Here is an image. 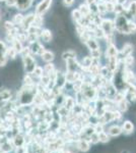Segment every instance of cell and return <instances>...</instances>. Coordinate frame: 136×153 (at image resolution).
<instances>
[{
	"label": "cell",
	"instance_id": "8d00e7d4",
	"mask_svg": "<svg viewBox=\"0 0 136 153\" xmlns=\"http://www.w3.org/2000/svg\"><path fill=\"white\" fill-rule=\"evenodd\" d=\"M33 85H35V84L33 78H32V75H28L26 74V76L24 79V86H33Z\"/></svg>",
	"mask_w": 136,
	"mask_h": 153
},
{
	"label": "cell",
	"instance_id": "4fadbf2b",
	"mask_svg": "<svg viewBox=\"0 0 136 153\" xmlns=\"http://www.w3.org/2000/svg\"><path fill=\"white\" fill-rule=\"evenodd\" d=\"M122 133V127H120L118 125H114L108 129V135L111 136V137H117V136L121 135Z\"/></svg>",
	"mask_w": 136,
	"mask_h": 153
},
{
	"label": "cell",
	"instance_id": "2e32d148",
	"mask_svg": "<svg viewBox=\"0 0 136 153\" xmlns=\"http://www.w3.org/2000/svg\"><path fill=\"white\" fill-rule=\"evenodd\" d=\"M40 57L42 58V60H43V61H45V62L49 63V62H52V61L55 59V55H54V53L52 52V51L45 50L40 55Z\"/></svg>",
	"mask_w": 136,
	"mask_h": 153
},
{
	"label": "cell",
	"instance_id": "cb8c5ba5",
	"mask_svg": "<svg viewBox=\"0 0 136 153\" xmlns=\"http://www.w3.org/2000/svg\"><path fill=\"white\" fill-rule=\"evenodd\" d=\"M78 10L81 13L82 16H88L90 14V6L87 5L86 3L80 4V6L78 7Z\"/></svg>",
	"mask_w": 136,
	"mask_h": 153
},
{
	"label": "cell",
	"instance_id": "9c48e42d",
	"mask_svg": "<svg viewBox=\"0 0 136 153\" xmlns=\"http://www.w3.org/2000/svg\"><path fill=\"white\" fill-rule=\"evenodd\" d=\"M34 0H15V8L18 10L24 11L31 8Z\"/></svg>",
	"mask_w": 136,
	"mask_h": 153
},
{
	"label": "cell",
	"instance_id": "44dd1931",
	"mask_svg": "<svg viewBox=\"0 0 136 153\" xmlns=\"http://www.w3.org/2000/svg\"><path fill=\"white\" fill-rule=\"evenodd\" d=\"M128 14L133 19H136V0H133V1H130L129 6H128L127 10H126Z\"/></svg>",
	"mask_w": 136,
	"mask_h": 153
},
{
	"label": "cell",
	"instance_id": "4316f807",
	"mask_svg": "<svg viewBox=\"0 0 136 153\" xmlns=\"http://www.w3.org/2000/svg\"><path fill=\"white\" fill-rule=\"evenodd\" d=\"M24 14H21V13H16V14H14V16H13V19H12V23H13L14 25H15L16 27H19L21 25V23H23V21H24Z\"/></svg>",
	"mask_w": 136,
	"mask_h": 153
},
{
	"label": "cell",
	"instance_id": "ac0fdd59",
	"mask_svg": "<svg viewBox=\"0 0 136 153\" xmlns=\"http://www.w3.org/2000/svg\"><path fill=\"white\" fill-rule=\"evenodd\" d=\"M77 148L80 150V151H82V152L88 151V150H90V142L87 141V140H85V139L78 140V142H77Z\"/></svg>",
	"mask_w": 136,
	"mask_h": 153
},
{
	"label": "cell",
	"instance_id": "30bf717a",
	"mask_svg": "<svg viewBox=\"0 0 136 153\" xmlns=\"http://www.w3.org/2000/svg\"><path fill=\"white\" fill-rule=\"evenodd\" d=\"M65 61H66V70H67V71H77L78 68H80V65L76 60V57L67 59Z\"/></svg>",
	"mask_w": 136,
	"mask_h": 153
},
{
	"label": "cell",
	"instance_id": "6da1fadb",
	"mask_svg": "<svg viewBox=\"0 0 136 153\" xmlns=\"http://www.w3.org/2000/svg\"><path fill=\"white\" fill-rule=\"evenodd\" d=\"M37 87L33 86H24V88L18 92L16 97L17 104L19 106H29L35 102L37 96Z\"/></svg>",
	"mask_w": 136,
	"mask_h": 153
},
{
	"label": "cell",
	"instance_id": "e0dca14e",
	"mask_svg": "<svg viewBox=\"0 0 136 153\" xmlns=\"http://www.w3.org/2000/svg\"><path fill=\"white\" fill-rule=\"evenodd\" d=\"M132 52H133V45L132 44L125 43L124 45H123V48L119 51V54H122L123 57H125V56L132 54ZM119 54H118V55H119Z\"/></svg>",
	"mask_w": 136,
	"mask_h": 153
},
{
	"label": "cell",
	"instance_id": "9a60e30c",
	"mask_svg": "<svg viewBox=\"0 0 136 153\" xmlns=\"http://www.w3.org/2000/svg\"><path fill=\"white\" fill-rule=\"evenodd\" d=\"M118 54H119V50L117 49L115 44H109L107 47V51H106L107 58L113 57V56H118Z\"/></svg>",
	"mask_w": 136,
	"mask_h": 153
},
{
	"label": "cell",
	"instance_id": "60d3db41",
	"mask_svg": "<svg viewBox=\"0 0 136 153\" xmlns=\"http://www.w3.org/2000/svg\"><path fill=\"white\" fill-rule=\"evenodd\" d=\"M112 115H113V120H118L122 117V114H121V111L119 110H112Z\"/></svg>",
	"mask_w": 136,
	"mask_h": 153
},
{
	"label": "cell",
	"instance_id": "83f0119b",
	"mask_svg": "<svg viewBox=\"0 0 136 153\" xmlns=\"http://www.w3.org/2000/svg\"><path fill=\"white\" fill-rule=\"evenodd\" d=\"M76 57V52L74 50H67V51H64L62 53V58L64 60H67V59L70 58H75Z\"/></svg>",
	"mask_w": 136,
	"mask_h": 153
},
{
	"label": "cell",
	"instance_id": "bcb514c9",
	"mask_svg": "<svg viewBox=\"0 0 136 153\" xmlns=\"http://www.w3.org/2000/svg\"><path fill=\"white\" fill-rule=\"evenodd\" d=\"M0 19H1V16H0Z\"/></svg>",
	"mask_w": 136,
	"mask_h": 153
},
{
	"label": "cell",
	"instance_id": "f546056e",
	"mask_svg": "<svg viewBox=\"0 0 136 153\" xmlns=\"http://www.w3.org/2000/svg\"><path fill=\"white\" fill-rule=\"evenodd\" d=\"M99 135V141L102 143H107L110 140V136L108 135V133H106L105 131H102V132L98 133Z\"/></svg>",
	"mask_w": 136,
	"mask_h": 153
},
{
	"label": "cell",
	"instance_id": "3957f363",
	"mask_svg": "<svg viewBox=\"0 0 136 153\" xmlns=\"http://www.w3.org/2000/svg\"><path fill=\"white\" fill-rule=\"evenodd\" d=\"M23 63H24V68L26 74L28 75H32L34 70L36 68L37 65V60L36 58L33 56V54H29V55L23 56Z\"/></svg>",
	"mask_w": 136,
	"mask_h": 153
},
{
	"label": "cell",
	"instance_id": "484cf974",
	"mask_svg": "<svg viewBox=\"0 0 136 153\" xmlns=\"http://www.w3.org/2000/svg\"><path fill=\"white\" fill-rule=\"evenodd\" d=\"M64 102H65L64 106L67 108L69 111H70L71 109H73V107L75 106V100H74L73 98H71V97L65 98V99H64Z\"/></svg>",
	"mask_w": 136,
	"mask_h": 153
},
{
	"label": "cell",
	"instance_id": "ba28073f",
	"mask_svg": "<svg viewBox=\"0 0 136 153\" xmlns=\"http://www.w3.org/2000/svg\"><path fill=\"white\" fill-rule=\"evenodd\" d=\"M35 16H36L35 12H34V13H29V14H28V16H24V21H23V23H21V26H19V28L23 30V31H26L29 27L33 26Z\"/></svg>",
	"mask_w": 136,
	"mask_h": 153
},
{
	"label": "cell",
	"instance_id": "74e56055",
	"mask_svg": "<svg viewBox=\"0 0 136 153\" xmlns=\"http://www.w3.org/2000/svg\"><path fill=\"white\" fill-rule=\"evenodd\" d=\"M15 25H14L12 22L10 21H6L5 23H4V29L6 30V32H9L11 31V30H13L14 28H15Z\"/></svg>",
	"mask_w": 136,
	"mask_h": 153
},
{
	"label": "cell",
	"instance_id": "ffe728a7",
	"mask_svg": "<svg viewBox=\"0 0 136 153\" xmlns=\"http://www.w3.org/2000/svg\"><path fill=\"white\" fill-rule=\"evenodd\" d=\"M13 150V145H12V142H10L9 140H6L0 145V151L2 153H8Z\"/></svg>",
	"mask_w": 136,
	"mask_h": 153
},
{
	"label": "cell",
	"instance_id": "7bdbcfd3",
	"mask_svg": "<svg viewBox=\"0 0 136 153\" xmlns=\"http://www.w3.org/2000/svg\"><path fill=\"white\" fill-rule=\"evenodd\" d=\"M5 4L7 7H15V0H5Z\"/></svg>",
	"mask_w": 136,
	"mask_h": 153
},
{
	"label": "cell",
	"instance_id": "277c9868",
	"mask_svg": "<svg viewBox=\"0 0 136 153\" xmlns=\"http://www.w3.org/2000/svg\"><path fill=\"white\" fill-rule=\"evenodd\" d=\"M52 2H53V0H41V1L38 3V5L36 6L35 14L43 16L44 14L49 10L50 6L52 5Z\"/></svg>",
	"mask_w": 136,
	"mask_h": 153
},
{
	"label": "cell",
	"instance_id": "7c38bea8",
	"mask_svg": "<svg viewBox=\"0 0 136 153\" xmlns=\"http://www.w3.org/2000/svg\"><path fill=\"white\" fill-rule=\"evenodd\" d=\"M52 38H53V35H52V32L49 29H42L41 33H40V38L42 41L46 42V43H49V42L52 41Z\"/></svg>",
	"mask_w": 136,
	"mask_h": 153
},
{
	"label": "cell",
	"instance_id": "4dcf8cb0",
	"mask_svg": "<svg viewBox=\"0 0 136 153\" xmlns=\"http://www.w3.org/2000/svg\"><path fill=\"white\" fill-rule=\"evenodd\" d=\"M43 75H44L43 68H42V66H40V65H37L36 68H35L34 71H33V74H32V76H35V78L40 79Z\"/></svg>",
	"mask_w": 136,
	"mask_h": 153
},
{
	"label": "cell",
	"instance_id": "d6a6232c",
	"mask_svg": "<svg viewBox=\"0 0 136 153\" xmlns=\"http://www.w3.org/2000/svg\"><path fill=\"white\" fill-rule=\"evenodd\" d=\"M72 19H73V21L75 22L76 24H78L81 21L82 16H81V13L79 12L78 9H74V10L72 11Z\"/></svg>",
	"mask_w": 136,
	"mask_h": 153
},
{
	"label": "cell",
	"instance_id": "52a82bcc",
	"mask_svg": "<svg viewBox=\"0 0 136 153\" xmlns=\"http://www.w3.org/2000/svg\"><path fill=\"white\" fill-rule=\"evenodd\" d=\"M6 51H7V45L5 44V42L0 40V66L6 65L7 61H8Z\"/></svg>",
	"mask_w": 136,
	"mask_h": 153
},
{
	"label": "cell",
	"instance_id": "d590c367",
	"mask_svg": "<svg viewBox=\"0 0 136 153\" xmlns=\"http://www.w3.org/2000/svg\"><path fill=\"white\" fill-rule=\"evenodd\" d=\"M115 2L112 1V0H109V1L105 2V5H106V10L107 12H113L114 9H115Z\"/></svg>",
	"mask_w": 136,
	"mask_h": 153
},
{
	"label": "cell",
	"instance_id": "d4e9b609",
	"mask_svg": "<svg viewBox=\"0 0 136 153\" xmlns=\"http://www.w3.org/2000/svg\"><path fill=\"white\" fill-rule=\"evenodd\" d=\"M17 51L14 49L12 46H7V51H6V55L8 59H14L17 56Z\"/></svg>",
	"mask_w": 136,
	"mask_h": 153
},
{
	"label": "cell",
	"instance_id": "7402d4cb",
	"mask_svg": "<svg viewBox=\"0 0 136 153\" xmlns=\"http://www.w3.org/2000/svg\"><path fill=\"white\" fill-rule=\"evenodd\" d=\"M10 43H11V46L15 49L18 54L21 52V50H23L24 47V46L23 45V42H21L17 38H13L10 41Z\"/></svg>",
	"mask_w": 136,
	"mask_h": 153
},
{
	"label": "cell",
	"instance_id": "603a6c76",
	"mask_svg": "<svg viewBox=\"0 0 136 153\" xmlns=\"http://www.w3.org/2000/svg\"><path fill=\"white\" fill-rule=\"evenodd\" d=\"M122 131L127 135L131 134V133H133V131H134V125H133L130 120H126L122 126Z\"/></svg>",
	"mask_w": 136,
	"mask_h": 153
},
{
	"label": "cell",
	"instance_id": "f6af8a7d",
	"mask_svg": "<svg viewBox=\"0 0 136 153\" xmlns=\"http://www.w3.org/2000/svg\"><path fill=\"white\" fill-rule=\"evenodd\" d=\"M5 1V0H0V2H4Z\"/></svg>",
	"mask_w": 136,
	"mask_h": 153
},
{
	"label": "cell",
	"instance_id": "e575fe53",
	"mask_svg": "<svg viewBox=\"0 0 136 153\" xmlns=\"http://www.w3.org/2000/svg\"><path fill=\"white\" fill-rule=\"evenodd\" d=\"M128 31H129V34L136 33V23L133 19H129L128 21Z\"/></svg>",
	"mask_w": 136,
	"mask_h": 153
},
{
	"label": "cell",
	"instance_id": "836d02e7",
	"mask_svg": "<svg viewBox=\"0 0 136 153\" xmlns=\"http://www.w3.org/2000/svg\"><path fill=\"white\" fill-rule=\"evenodd\" d=\"M44 23V19H43V16H35V19H34V23H33V26L35 27H39V28H42V25Z\"/></svg>",
	"mask_w": 136,
	"mask_h": 153
},
{
	"label": "cell",
	"instance_id": "1f68e13d",
	"mask_svg": "<svg viewBox=\"0 0 136 153\" xmlns=\"http://www.w3.org/2000/svg\"><path fill=\"white\" fill-rule=\"evenodd\" d=\"M44 74L45 75H50V74H52L53 71H55V66H54V65L52 62H49L47 63V65L44 66Z\"/></svg>",
	"mask_w": 136,
	"mask_h": 153
},
{
	"label": "cell",
	"instance_id": "5bb4252c",
	"mask_svg": "<svg viewBox=\"0 0 136 153\" xmlns=\"http://www.w3.org/2000/svg\"><path fill=\"white\" fill-rule=\"evenodd\" d=\"M11 91L9 89H3L0 91V102L6 103L11 99Z\"/></svg>",
	"mask_w": 136,
	"mask_h": 153
},
{
	"label": "cell",
	"instance_id": "b9f144b4",
	"mask_svg": "<svg viewBox=\"0 0 136 153\" xmlns=\"http://www.w3.org/2000/svg\"><path fill=\"white\" fill-rule=\"evenodd\" d=\"M75 0H62V3L65 7H71L74 4Z\"/></svg>",
	"mask_w": 136,
	"mask_h": 153
},
{
	"label": "cell",
	"instance_id": "f1b7e54d",
	"mask_svg": "<svg viewBox=\"0 0 136 153\" xmlns=\"http://www.w3.org/2000/svg\"><path fill=\"white\" fill-rule=\"evenodd\" d=\"M117 105H118V108H119V111L121 112H124L128 109V101L126 100L125 98L123 100L119 101V102L117 103Z\"/></svg>",
	"mask_w": 136,
	"mask_h": 153
},
{
	"label": "cell",
	"instance_id": "f35d334b",
	"mask_svg": "<svg viewBox=\"0 0 136 153\" xmlns=\"http://www.w3.org/2000/svg\"><path fill=\"white\" fill-rule=\"evenodd\" d=\"M90 143H93V144H96L98 142H100L99 141V135H98V133H93L90 136Z\"/></svg>",
	"mask_w": 136,
	"mask_h": 153
},
{
	"label": "cell",
	"instance_id": "ab89813d",
	"mask_svg": "<svg viewBox=\"0 0 136 153\" xmlns=\"http://www.w3.org/2000/svg\"><path fill=\"white\" fill-rule=\"evenodd\" d=\"M90 57L91 58H99L101 57V49H96V50H91L90 51Z\"/></svg>",
	"mask_w": 136,
	"mask_h": 153
},
{
	"label": "cell",
	"instance_id": "ee69618b",
	"mask_svg": "<svg viewBox=\"0 0 136 153\" xmlns=\"http://www.w3.org/2000/svg\"><path fill=\"white\" fill-rule=\"evenodd\" d=\"M96 1H98V0H86L85 3L87 4V5H90L91 3H96Z\"/></svg>",
	"mask_w": 136,
	"mask_h": 153
},
{
	"label": "cell",
	"instance_id": "5b68a950",
	"mask_svg": "<svg viewBox=\"0 0 136 153\" xmlns=\"http://www.w3.org/2000/svg\"><path fill=\"white\" fill-rule=\"evenodd\" d=\"M28 47L29 49V51H31V54H33V55H39V56H40L41 54L46 50L45 47L43 46V44H42L39 40L29 42Z\"/></svg>",
	"mask_w": 136,
	"mask_h": 153
},
{
	"label": "cell",
	"instance_id": "7a4b0ae2",
	"mask_svg": "<svg viewBox=\"0 0 136 153\" xmlns=\"http://www.w3.org/2000/svg\"><path fill=\"white\" fill-rule=\"evenodd\" d=\"M128 18L124 14H118L115 18L114 21V26L115 30L120 34H125V35H129V31H128Z\"/></svg>",
	"mask_w": 136,
	"mask_h": 153
},
{
	"label": "cell",
	"instance_id": "8992f818",
	"mask_svg": "<svg viewBox=\"0 0 136 153\" xmlns=\"http://www.w3.org/2000/svg\"><path fill=\"white\" fill-rule=\"evenodd\" d=\"M100 28L103 30L104 34L106 35H110L113 34L115 31V26H114V22L111 19H103L102 23L100 25Z\"/></svg>",
	"mask_w": 136,
	"mask_h": 153
},
{
	"label": "cell",
	"instance_id": "d6986e66",
	"mask_svg": "<svg viewBox=\"0 0 136 153\" xmlns=\"http://www.w3.org/2000/svg\"><path fill=\"white\" fill-rule=\"evenodd\" d=\"M85 45L87 46V48L90 49V50H96V49H99L100 48V44H99V42L96 41V38H93V37H90V39H88L87 41L85 42Z\"/></svg>",
	"mask_w": 136,
	"mask_h": 153
},
{
	"label": "cell",
	"instance_id": "8fae6325",
	"mask_svg": "<svg viewBox=\"0 0 136 153\" xmlns=\"http://www.w3.org/2000/svg\"><path fill=\"white\" fill-rule=\"evenodd\" d=\"M11 142H12L13 147H15V148L23 147V146H24V144H26V138H24V136L21 134H16L13 137V139H12Z\"/></svg>",
	"mask_w": 136,
	"mask_h": 153
}]
</instances>
